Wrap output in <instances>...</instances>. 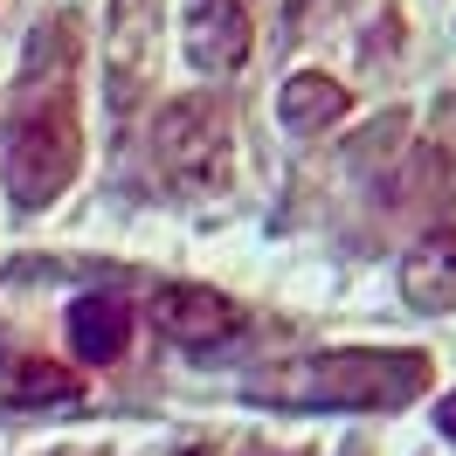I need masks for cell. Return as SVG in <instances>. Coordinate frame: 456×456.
Here are the masks:
<instances>
[{
    "label": "cell",
    "instance_id": "cell-1",
    "mask_svg": "<svg viewBox=\"0 0 456 456\" xmlns=\"http://www.w3.org/2000/svg\"><path fill=\"white\" fill-rule=\"evenodd\" d=\"M69 42H77L69 14H49L28 42V62H21V90H14V118H7V194L21 208H49L84 167Z\"/></svg>",
    "mask_w": 456,
    "mask_h": 456
},
{
    "label": "cell",
    "instance_id": "cell-2",
    "mask_svg": "<svg viewBox=\"0 0 456 456\" xmlns=\"http://www.w3.org/2000/svg\"><path fill=\"white\" fill-rule=\"evenodd\" d=\"M428 387V353H401V346H332V353H305L297 367L263 380V401L284 408H360V415H395Z\"/></svg>",
    "mask_w": 456,
    "mask_h": 456
},
{
    "label": "cell",
    "instance_id": "cell-3",
    "mask_svg": "<svg viewBox=\"0 0 456 456\" xmlns=\"http://www.w3.org/2000/svg\"><path fill=\"white\" fill-rule=\"evenodd\" d=\"M152 159L180 194H222L235 180V139H228L222 97H173L152 118Z\"/></svg>",
    "mask_w": 456,
    "mask_h": 456
},
{
    "label": "cell",
    "instance_id": "cell-4",
    "mask_svg": "<svg viewBox=\"0 0 456 456\" xmlns=\"http://www.w3.org/2000/svg\"><path fill=\"white\" fill-rule=\"evenodd\" d=\"M152 325L167 332L173 346H187V353H215L242 332V312H235V297H222L215 284H167L152 297Z\"/></svg>",
    "mask_w": 456,
    "mask_h": 456
},
{
    "label": "cell",
    "instance_id": "cell-5",
    "mask_svg": "<svg viewBox=\"0 0 456 456\" xmlns=\"http://www.w3.org/2000/svg\"><path fill=\"white\" fill-rule=\"evenodd\" d=\"M249 7L242 0H187V21H180V42H187V62L208 69V77H228L249 62Z\"/></svg>",
    "mask_w": 456,
    "mask_h": 456
},
{
    "label": "cell",
    "instance_id": "cell-6",
    "mask_svg": "<svg viewBox=\"0 0 456 456\" xmlns=\"http://www.w3.org/2000/svg\"><path fill=\"white\" fill-rule=\"evenodd\" d=\"M152 0H118L111 7V104L132 111V97L145 90V69H152Z\"/></svg>",
    "mask_w": 456,
    "mask_h": 456
},
{
    "label": "cell",
    "instance_id": "cell-7",
    "mask_svg": "<svg viewBox=\"0 0 456 456\" xmlns=\"http://www.w3.org/2000/svg\"><path fill=\"white\" fill-rule=\"evenodd\" d=\"M69 346H77V360L84 367H111V360H125V346H132V312L118 305V297H77L69 305Z\"/></svg>",
    "mask_w": 456,
    "mask_h": 456
},
{
    "label": "cell",
    "instance_id": "cell-8",
    "mask_svg": "<svg viewBox=\"0 0 456 456\" xmlns=\"http://www.w3.org/2000/svg\"><path fill=\"white\" fill-rule=\"evenodd\" d=\"M353 111V97H346L339 77H318V69H297L284 90H277V118H284L290 132H325V125H339Z\"/></svg>",
    "mask_w": 456,
    "mask_h": 456
},
{
    "label": "cell",
    "instance_id": "cell-9",
    "mask_svg": "<svg viewBox=\"0 0 456 456\" xmlns=\"http://www.w3.org/2000/svg\"><path fill=\"white\" fill-rule=\"evenodd\" d=\"M7 401L14 408H69V401H84V380L56 360H21L7 373Z\"/></svg>",
    "mask_w": 456,
    "mask_h": 456
},
{
    "label": "cell",
    "instance_id": "cell-10",
    "mask_svg": "<svg viewBox=\"0 0 456 456\" xmlns=\"http://www.w3.org/2000/svg\"><path fill=\"white\" fill-rule=\"evenodd\" d=\"M428 256L456 263V187L436 200V208H428Z\"/></svg>",
    "mask_w": 456,
    "mask_h": 456
},
{
    "label": "cell",
    "instance_id": "cell-11",
    "mask_svg": "<svg viewBox=\"0 0 456 456\" xmlns=\"http://www.w3.org/2000/svg\"><path fill=\"white\" fill-rule=\"evenodd\" d=\"M436 428H443V436H456V395L436 401Z\"/></svg>",
    "mask_w": 456,
    "mask_h": 456
},
{
    "label": "cell",
    "instance_id": "cell-12",
    "mask_svg": "<svg viewBox=\"0 0 456 456\" xmlns=\"http://www.w3.org/2000/svg\"><path fill=\"white\" fill-rule=\"evenodd\" d=\"M180 456H215V450H180Z\"/></svg>",
    "mask_w": 456,
    "mask_h": 456
}]
</instances>
